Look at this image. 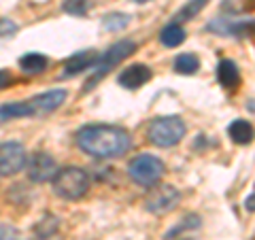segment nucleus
I'll return each instance as SVG.
<instances>
[{"label":"nucleus","mask_w":255,"mask_h":240,"mask_svg":"<svg viewBox=\"0 0 255 240\" xmlns=\"http://www.w3.org/2000/svg\"><path fill=\"white\" fill-rule=\"evenodd\" d=\"M134 2H140L142 4V2H149V0H134Z\"/></svg>","instance_id":"nucleus-24"},{"label":"nucleus","mask_w":255,"mask_h":240,"mask_svg":"<svg viewBox=\"0 0 255 240\" xmlns=\"http://www.w3.org/2000/svg\"><path fill=\"white\" fill-rule=\"evenodd\" d=\"M28 166V177L34 183H47L53 179V174L58 172V166H55V159L47 153V151H36L32 153V157L26 162Z\"/></svg>","instance_id":"nucleus-8"},{"label":"nucleus","mask_w":255,"mask_h":240,"mask_svg":"<svg viewBox=\"0 0 255 240\" xmlns=\"http://www.w3.org/2000/svg\"><path fill=\"white\" fill-rule=\"evenodd\" d=\"M53 191L62 200H79L90 189V177L83 168L66 166L53 174Z\"/></svg>","instance_id":"nucleus-2"},{"label":"nucleus","mask_w":255,"mask_h":240,"mask_svg":"<svg viewBox=\"0 0 255 240\" xmlns=\"http://www.w3.org/2000/svg\"><path fill=\"white\" fill-rule=\"evenodd\" d=\"M206 4H209V0H189L185 9H181V11L177 13V23L191 19V17H194V15H198V13H200V11L204 9Z\"/></svg>","instance_id":"nucleus-17"},{"label":"nucleus","mask_w":255,"mask_h":240,"mask_svg":"<svg viewBox=\"0 0 255 240\" xmlns=\"http://www.w3.org/2000/svg\"><path fill=\"white\" fill-rule=\"evenodd\" d=\"M198 68H200V60L196 58L194 53H181L177 60H174V70L179 75H196Z\"/></svg>","instance_id":"nucleus-16"},{"label":"nucleus","mask_w":255,"mask_h":240,"mask_svg":"<svg viewBox=\"0 0 255 240\" xmlns=\"http://www.w3.org/2000/svg\"><path fill=\"white\" fill-rule=\"evenodd\" d=\"M253 200H255V196H253V194H249V198L245 200V209L249 211V213H253Z\"/></svg>","instance_id":"nucleus-23"},{"label":"nucleus","mask_w":255,"mask_h":240,"mask_svg":"<svg viewBox=\"0 0 255 240\" xmlns=\"http://www.w3.org/2000/svg\"><path fill=\"white\" fill-rule=\"evenodd\" d=\"M228 134L238 145H249L253 140V127L247 119H234V121L228 125Z\"/></svg>","instance_id":"nucleus-13"},{"label":"nucleus","mask_w":255,"mask_h":240,"mask_svg":"<svg viewBox=\"0 0 255 240\" xmlns=\"http://www.w3.org/2000/svg\"><path fill=\"white\" fill-rule=\"evenodd\" d=\"M17 32V23L9 17H0V36H13Z\"/></svg>","instance_id":"nucleus-21"},{"label":"nucleus","mask_w":255,"mask_h":240,"mask_svg":"<svg viewBox=\"0 0 255 240\" xmlns=\"http://www.w3.org/2000/svg\"><path fill=\"white\" fill-rule=\"evenodd\" d=\"M217 81H219V85L228 87V90H234V87L241 83V70H238L236 62L221 60L217 64Z\"/></svg>","instance_id":"nucleus-12"},{"label":"nucleus","mask_w":255,"mask_h":240,"mask_svg":"<svg viewBox=\"0 0 255 240\" xmlns=\"http://www.w3.org/2000/svg\"><path fill=\"white\" fill-rule=\"evenodd\" d=\"M130 23V15H124V13H111V15H105L102 19V26L107 30H122Z\"/></svg>","instance_id":"nucleus-18"},{"label":"nucleus","mask_w":255,"mask_h":240,"mask_svg":"<svg viewBox=\"0 0 255 240\" xmlns=\"http://www.w3.org/2000/svg\"><path fill=\"white\" fill-rule=\"evenodd\" d=\"M96 60H98V53H96L94 49L79 51L77 55H73V58L66 62V66H64V77H73L77 73H83V70L92 68Z\"/></svg>","instance_id":"nucleus-11"},{"label":"nucleus","mask_w":255,"mask_h":240,"mask_svg":"<svg viewBox=\"0 0 255 240\" xmlns=\"http://www.w3.org/2000/svg\"><path fill=\"white\" fill-rule=\"evenodd\" d=\"M181 194L172 185H151V191L145 198V209L153 215H166L172 209H177Z\"/></svg>","instance_id":"nucleus-6"},{"label":"nucleus","mask_w":255,"mask_h":240,"mask_svg":"<svg viewBox=\"0 0 255 240\" xmlns=\"http://www.w3.org/2000/svg\"><path fill=\"white\" fill-rule=\"evenodd\" d=\"M77 145L83 153L96 159H117L132 149L128 130L117 125H83L77 132Z\"/></svg>","instance_id":"nucleus-1"},{"label":"nucleus","mask_w":255,"mask_h":240,"mask_svg":"<svg viewBox=\"0 0 255 240\" xmlns=\"http://www.w3.org/2000/svg\"><path fill=\"white\" fill-rule=\"evenodd\" d=\"M128 174L130 179L140 187H151L162 179L164 174V162L155 155L140 153L128 164Z\"/></svg>","instance_id":"nucleus-5"},{"label":"nucleus","mask_w":255,"mask_h":240,"mask_svg":"<svg viewBox=\"0 0 255 240\" xmlns=\"http://www.w3.org/2000/svg\"><path fill=\"white\" fill-rule=\"evenodd\" d=\"M47 64L49 60L45 58L43 53H26L23 58H19V66L26 75H41L47 70Z\"/></svg>","instance_id":"nucleus-14"},{"label":"nucleus","mask_w":255,"mask_h":240,"mask_svg":"<svg viewBox=\"0 0 255 240\" xmlns=\"http://www.w3.org/2000/svg\"><path fill=\"white\" fill-rule=\"evenodd\" d=\"M66 13L70 15H85L87 9H90V0H64V6H62Z\"/></svg>","instance_id":"nucleus-19"},{"label":"nucleus","mask_w":255,"mask_h":240,"mask_svg":"<svg viewBox=\"0 0 255 240\" xmlns=\"http://www.w3.org/2000/svg\"><path fill=\"white\" fill-rule=\"evenodd\" d=\"M134 51H136V43H134V41H119L113 47H109V49L102 53V55H98V60L94 62V66H92L94 68V75L85 81L83 92H92L100 79H105L111 73V70L117 66V64H122L128 58V55H132Z\"/></svg>","instance_id":"nucleus-3"},{"label":"nucleus","mask_w":255,"mask_h":240,"mask_svg":"<svg viewBox=\"0 0 255 240\" xmlns=\"http://www.w3.org/2000/svg\"><path fill=\"white\" fill-rule=\"evenodd\" d=\"M159 43L164 47H179L181 43H185V30L181 23H168L162 32H159Z\"/></svg>","instance_id":"nucleus-15"},{"label":"nucleus","mask_w":255,"mask_h":240,"mask_svg":"<svg viewBox=\"0 0 255 240\" xmlns=\"http://www.w3.org/2000/svg\"><path fill=\"white\" fill-rule=\"evenodd\" d=\"M19 117H38L34 100H21V102H11V105L0 107V123L9 121V119H19Z\"/></svg>","instance_id":"nucleus-10"},{"label":"nucleus","mask_w":255,"mask_h":240,"mask_svg":"<svg viewBox=\"0 0 255 240\" xmlns=\"http://www.w3.org/2000/svg\"><path fill=\"white\" fill-rule=\"evenodd\" d=\"M28 155L21 142H4L0 145V177H15L26 168Z\"/></svg>","instance_id":"nucleus-7"},{"label":"nucleus","mask_w":255,"mask_h":240,"mask_svg":"<svg viewBox=\"0 0 255 240\" xmlns=\"http://www.w3.org/2000/svg\"><path fill=\"white\" fill-rule=\"evenodd\" d=\"M187 127L183 123V119L177 115H166V117H155L153 121L149 123V140L153 142L155 147H174L177 142L183 140Z\"/></svg>","instance_id":"nucleus-4"},{"label":"nucleus","mask_w":255,"mask_h":240,"mask_svg":"<svg viewBox=\"0 0 255 240\" xmlns=\"http://www.w3.org/2000/svg\"><path fill=\"white\" fill-rule=\"evenodd\" d=\"M9 83H11V75L6 73V70H0V90L9 87Z\"/></svg>","instance_id":"nucleus-22"},{"label":"nucleus","mask_w":255,"mask_h":240,"mask_svg":"<svg viewBox=\"0 0 255 240\" xmlns=\"http://www.w3.org/2000/svg\"><path fill=\"white\" fill-rule=\"evenodd\" d=\"M0 240H21V234L17 228L9 226V223H0Z\"/></svg>","instance_id":"nucleus-20"},{"label":"nucleus","mask_w":255,"mask_h":240,"mask_svg":"<svg viewBox=\"0 0 255 240\" xmlns=\"http://www.w3.org/2000/svg\"><path fill=\"white\" fill-rule=\"evenodd\" d=\"M151 79V68L145 64H132V66L124 68V73L117 77V83L126 87V90H138Z\"/></svg>","instance_id":"nucleus-9"}]
</instances>
